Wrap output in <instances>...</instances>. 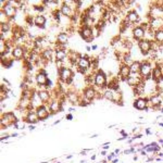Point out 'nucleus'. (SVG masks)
I'll use <instances>...</instances> for the list:
<instances>
[{"label":"nucleus","instance_id":"nucleus-42","mask_svg":"<svg viewBox=\"0 0 163 163\" xmlns=\"http://www.w3.org/2000/svg\"><path fill=\"white\" fill-rule=\"evenodd\" d=\"M69 111H70V112H73V111H75V109H74V108H70V109H69Z\"/></svg>","mask_w":163,"mask_h":163},{"label":"nucleus","instance_id":"nucleus-23","mask_svg":"<svg viewBox=\"0 0 163 163\" xmlns=\"http://www.w3.org/2000/svg\"><path fill=\"white\" fill-rule=\"evenodd\" d=\"M162 76H163L162 69H161V67L158 65V67H154L153 71H152V79H154V81H160V79H162Z\"/></svg>","mask_w":163,"mask_h":163},{"label":"nucleus","instance_id":"nucleus-37","mask_svg":"<svg viewBox=\"0 0 163 163\" xmlns=\"http://www.w3.org/2000/svg\"><path fill=\"white\" fill-rule=\"evenodd\" d=\"M60 121H61V120H57L55 122H53V123H52V125H57V124H59V123H60Z\"/></svg>","mask_w":163,"mask_h":163},{"label":"nucleus","instance_id":"nucleus-36","mask_svg":"<svg viewBox=\"0 0 163 163\" xmlns=\"http://www.w3.org/2000/svg\"><path fill=\"white\" fill-rule=\"evenodd\" d=\"M28 129H30V131H33V129H35V126H34V125H28Z\"/></svg>","mask_w":163,"mask_h":163},{"label":"nucleus","instance_id":"nucleus-8","mask_svg":"<svg viewBox=\"0 0 163 163\" xmlns=\"http://www.w3.org/2000/svg\"><path fill=\"white\" fill-rule=\"evenodd\" d=\"M35 112H36V114L38 115V119L42 121V120H46L47 117H49L50 115H49V112L47 108H46V106H40V107H38L37 109H35Z\"/></svg>","mask_w":163,"mask_h":163},{"label":"nucleus","instance_id":"nucleus-39","mask_svg":"<svg viewBox=\"0 0 163 163\" xmlns=\"http://www.w3.org/2000/svg\"><path fill=\"white\" fill-rule=\"evenodd\" d=\"M16 136H18V133L11 134V137H16Z\"/></svg>","mask_w":163,"mask_h":163},{"label":"nucleus","instance_id":"nucleus-2","mask_svg":"<svg viewBox=\"0 0 163 163\" xmlns=\"http://www.w3.org/2000/svg\"><path fill=\"white\" fill-rule=\"evenodd\" d=\"M79 35L85 42H89L94 40V30L89 26H83L79 30Z\"/></svg>","mask_w":163,"mask_h":163},{"label":"nucleus","instance_id":"nucleus-9","mask_svg":"<svg viewBox=\"0 0 163 163\" xmlns=\"http://www.w3.org/2000/svg\"><path fill=\"white\" fill-rule=\"evenodd\" d=\"M146 35V30L140 26H135L133 28V37L136 39V40H141V39H144V37Z\"/></svg>","mask_w":163,"mask_h":163},{"label":"nucleus","instance_id":"nucleus-24","mask_svg":"<svg viewBox=\"0 0 163 163\" xmlns=\"http://www.w3.org/2000/svg\"><path fill=\"white\" fill-rule=\"evenodd\" d=\"M37 95L42 99V102H47L50 99V92L48 90H38L37 91Z\"/></svg>","mask_w":163,"mask_h":163},{"label":"nucleus","instance_id":"nucleus-40","mask_svg":"<svg viewBox=\"0 0 163 163\" xmlns=\"http://www.w3.org/2000/svg\"><path fill=\"white\" fill-rule=\"evenodd\" d=\"M86 50H87V51H90V50H91V47L87 46V47H86Z\"/></svg>","mask_w":163,"mask_h":163},{"label":"nucleus","instance_id":"nucleus-21","mask_svg":"<svg viewBox=\"0 0 163 163\" xmlns=\"http://www.w3.org/2000/svg\"><path fill=\"white\" fill-rule=\"evenodd\" d=\"M126 21H128L129 23H137V22H139L138 13L136 12L135 10L129 11V12L127 13V15H126Z\"/></svg>","mask_w":163,"mask_h":163},{"label":"nucleus","instance_id":"nucleus-13","mask_svg":"<svg viewBox=\"0 0 163 163\" xmlns=\"http://www.w3.org/2000/svg\"><path fill=\"white\" fill-rule=\"evenodd\" d=\"M25 121L30 123V125H34V124H37L39 119H38V115L36 114L35 111H28L26 116H25Z\"/></svg>","mask_w":163,"mask_h":163},{"label":"nucleus","instance_id":"nucleus-3","mask_svg":"<svg viewBox=\"0 0 163 163\" xmlns=\"http://www.w3.org/2000/svg\"><path fill=\"white\" fill-rule=\"evenodd\" d=\"M5 12H6L7 16L10 18V20H14L15 18V13H16V8L13 6V2L11 1H7L5 3V6L1 8Z\"/></svg>","mask_w":163,"mask_h":163},{"label":"nucleus","instance_id":"nucleus-25","mask_svg":"<svg viewBox=\"0 0 163 163\" xmlns=\"http://www.w3.org/2000/svg\"><path fill=\"white\" fill-rule=\"evenodd\" d=\"M67 40H69V36H67V33H60V34L57 36V42H58V44L62 45V46H63V45L65 46Z\"/></svg>","mask_w":163,"mask_h":163},{"label":"nucleus","instance_id":"nucleus-7","mask_svg":"<svg viewBox=\"0 0 163 163\" xmlns=\"http://www.w3.org/2000/svg\"><path fill=\"white\" fill-rule=\"evenodd\" d=\"M59 79L62 82H65L67 83L69 79H73L72 77V70L69 69V67H63L61 70H59Z\"/></svg>","mask_w":163,"mask_h":163},{"label":"nucleus","instance_id":"nucleus-10","mask_svg":"<svg viewBox=\"0 0 163 163\" xmlns=\"http://www.w3.org/2000/svg\"><path fill=\"white\" fill-rule=\"evenodd\" d=\"M134 108L137 110H148V100L146 98H138L134 101Z\"/></svg>","mask_w":163,"mask_h":163},{"label":"nucleus","instance_id":"nucleus-45","mask_svg":"<svg viewBox=\"0 0 163 163\" xmlns=\"http://www.w3.org/2000/svg\"><path fill=\"white\" fill-rule=\"evenodd\" d=\"M106 153H107L106 151H101V156H106Z\"/></svg>","mask_w":163,"mask_h":163},{"label":"nucleus","instance_id":"nucleus-50","mask_svg":"<svg viewBox=\"0 0 163 163\" xmlns=\"http://www.w3.org/2000/svg\"><path fill=\"white\" fill-rule=\"evenodd\" d=\"M161 108H163V99H162V102H161Z\"/></svg>","mask_w":163,"mask_h":163},{"label":"nucleus","instance_id":"nucleus-26","mask_svg":"<svg viewBox=\"0 0 163 163\" xmlns=\"http://www.w3.org/2000/svg\"><path fill=\"white\" fill-rule=\"evenodd\" d=\"M52 54H53V51H52V50H51V49H50V48L45 49V50L42 51V59H44V60L49 61V60H50V59H51Z\"/></svg>","mask_w":163,"mask_h":163},{"label":"nucleus","instance_id":"nucleus-17","mask_svg":"<svg viewBox=\"0 0 163 163\" xmlns=\"http://www.w3.org/2000/svg\"><path fill=\"white\" fill-rule=\"evenodd\" d=\"M131 67H129V65H126V64H123L121 67V69H120V73H119V75L121 76L122 79H123V81H126L129 76H131Z\"/></svg>","mask_w":163,"mask_h":163},{"label":"nucleus","instance_id":"nucleus-19","mask_svg":"<svg viewBox=\"0 0 163 163\" xmlns=\"http://www.w3.org/2000/svg\"><path fill=\"white\" fill-rule=\"evenodd\" d=\"M162 99H163V97L161 96V95H153V96H151L150 98H149L148 101H150L151 104L156 109V108H159V106H161Z\"/></svg>","mask_w":163,"mask_h":163},{"label":"nucleus","instance_id":"nucleus-47","mask_svg":"<svg viewBox=\"0 0 163 163\" xmlns=\"http://www.w3.org/2000/svg\"><path fill=\"white\" fill-rule=\"evenodd\" d=\"M119 152H120V149H116V150H115V152H114V153H119Z\"/></svg>","mask_w":163,"mask_h":163},{"label":"nucleus","instance_id":"nucleus-18","mask_svg":"<svg viewBox=\"0 0 163 163\" xmlns=\"http://www.w3.org/2000/svg\"><path fill=\"white\" fill-rule=\"evenodd\" d=\"M84 98H86V99H88V100H92V99H95L97 96V91L96 89L92 87V86H88L86 89H85L84 91Z\"/></svg>","mask_w":163,"mask_h":163},{"label":"nucleus","instance_id":"nucleus-38","mask_svg":"<svg viewBox=\"0 0 163 163\" xmlns=\"http://www.w3.org/2000/svg\"><path fill=\"white\" fill-rule=\"evenodd\" d=\"M146 133H147V135H150L151 134L150 129H149V128H147V129H146Z\"/></svg>","mask_w":163,"mask_h":163},{"label":"nucleus","instance_id":"nucleus-46","mask_svg":"<svg viewBox=\"0 0 163 163\" xmlns=\"http://www.w3.org/2000/svg\"><path fill=\"white\" fill-rule=\"evenodd\" d=\"M159 143H160V144H163V139H159Z\"/></svg>","mask_w":163,"mask_h":163},{"label":"nucleus","instance_id":"nucleus-1","mask_svg":"<svg viewBox=\"0 0 163 163\" xmlns=\"http://www.w3.org/2000/svg\"><path fill=\"white\" fill-rule=\"evenodd\" d=\"M15 122H18L16 116L13 114V113H5V114L1 116V126L5 128L8 126H12L15 124Z\"/></svg>","mask_w":163,"mask_h":163},{"label":"nucleus","instance_id":"nucleus-29","mask_svg":"<svg viewBox=\"0 0 163 163\" xmlns=\"http://www.w3.org/2000/svg\"><path fill=\"white\" fill-rule=\"evenodd\" d=\"M8 18H9L7 16L6 12L1 9V10H0V23H1V24H6V23H8V22H9Z\"/></svg>","mask_w":163,"mask_h":163},{"label":"nucleus","instance_id":"nucleus-4","mask_svg":"<svg viewBox=\"0 0 163 163\" xmlns=\"http://www.w3.org/2000/svg\"><path fill=\"white\" fill-rule=\"evenodd\" d=\"M95 85L98 87H101L102 89H106L107 87V79H106V74L103 71H98L95 74Z\"/></svg>","mask_w":163,"mask_h":163},{"label":"nucleus","instance_id":"nucleus-11","mask_svg":"<svg viewBox=\"0 0 163 163\" xmlns=\"http://www.w3.org/2000/svg\"><path fill=\"white\" fill-rule=\"evenodd\" d=\"M36 83L40 86H46L47 84V81H48V77H47V73L45 72L44 70H42L40 72H38L36 74Z\"/></svg>","mask_w":163,"mask_h":163},{"label":"nucleus","instance_id":"nucleus-32","mask_svg":"<svg viewBox=\"0 0 163 163\" xmlns=\"http://www.w3.org/2000/svg\"><path fill=\"white\" fill-rule=\"evenodd\" d=\"M13 127H14V128H16V129H22V128H24L25 127V124L23 123V122L18 121V122H15V124L13 125Z\"/></svg>","mask_w":163,"mask_h":163},{"label":"nucleus","instance_id":"nucleus-30","mask_svg":"<svg viewBox=\"0 0 163 163\" xmlns=\"http://www.w3.org/2000/svg\"><path fill=\"white\" fill-rule=\"evenodd\" d=\"M67 99L71 101L72 103H76L77 101H79V97H77V95L76 94H74V92H71V94H69V96H67Z\"/></svg>","mask_w":163,"mask_h":163},{"label":"nucleus","instance_id":"nucleus-33","mask_svg":"<svg viewBox=\"0 0 163 163\" xmlns=\"http://www.w3.org/2000/svg\"><path fill=\"white\" fill-rule=\"evenodd\" d=\"M134 152H136V150H135V148H132V149H128V150H124V153L125 154H129V153H134Z\"/></svg>","mask_w":163,"mask_h":163},{"label":"nucleus","instance_id":"nucleus-43","mask_svg":"<svg viewBox=\"0 0 163 163\" xmlns=\"http://www.w3.org/2000/svg\"><path fill=\"white\" fill-rule=\"evenodd\" d=\"M116 162H119V159H114V160L112 161V163H116Z\"/></svg>","mask_w":163,"mask_h":163},{"label":"nucleus","instance_id":"nucleus-27","mask_svg":"<svg viewBox=\"0 0 163 163\" xmlns=\"http://www.w3.org/2000/svg\"><path fill=\"white\" fill-rule=\"evenodd\" d=\"M140 62L139 61H134L132 63V65H129L131 67V72L132 73H139L140 72Z\"/></svg>","mask_w":163,"mask_h":163},{"label":"nucleus","instance_id":"nucleus-34","mask_svg":"<svg viewBox=\"0 0 163 163\" xmlns=\"http://www.w3.org/2000/svg\"><path fill=\"white\" fill-rule=\"evenodd\" d=\"M120 134H121V135H122V136H123V137H125V138H127V137H128V134H127L126 132L124 131V129H122V131H120Z\"/></svg>","mask_w":163,"mask_h":163},{"label":"nucleus","instance_id":"nucleus-31","mask_svg":"<svg viewBox=\"0 0 163 163\" xmlns=\"http://www.w3.org/2000/svg\"><path fill=\"white\" fill-rule=\"evenodd\" d=\"M10 30H11V25H10L9 22L6 23V24H1V34H3V33H8Z\"/></svg>","mask_w":163,"mask_h":163},{"label":"nucleus","instance_id":"nucleus-28","mask_svg":"<svg viewBox=\"0 0 163 163\" xmlns=\"http://www.w3.org/2000/svg\"><path fill=\"white\" fill-rule=\"evenodd\" d=\"M154 39H156L158 42L162 44L163 42V28H160L159 30H156V33H154Z\"/></svg>","mask_w":163,"mask_h":163},{"label":"nucleus","instance_id":"nucleus-22","mask_svg":"<svg viewBox=\"0 0 163 163\" xmlns=\"http://www.w3.org/2000/svg\"><path fill=\"white\" fill-rule=\"evenodd\" d=\"M34 24L35 26L39 27V28H45V24H46V18L44 15H36L34 18Z\"/></svg>","mask_w":163,"mask_h":163},{"label":"nucleus","instance_id":"nucleus-44","mask_svg":"<svg viewBox=\"0 0 163 163\" xmlns=\"http://www.w3.org/2000/svg\"><path fill=\"white\" fill-rule=\"evenodd\" d=\"M72 158H73V156H72V154H71V156H67V160H70V159H72Z\"/></svg>","mask_w":163,"mask_h":163},{"label":"nucleus","instance_id":"nucleus-49","mask_svg":"<svg viewBox=\"0 0 163 163\" xmlns=\"http://www.w3.org/2000/svg\"><path fill=\"white\" fill-rule=\"evenodd\" d=\"M137 159H138V158H137V157H134V158H133L134 161H137Z\"/></svg>","mask_w":163,"mask_h":163},{"label":"nucleus","instance_id":"nucleus-35","mask_svg":"<svg viewBox=\"0 0 163 163\" xmlns=\"http://www.w3.org/2000/svg\"><path fill=\"white\" fill-rule=\"evenodd\" d=\"M65 119H67V120H73V114H71V113L67 114V116H65Z\"/></svg>","mask_w":163,"mask_h":163},{"label":"nucleus","instance_id":"nucleus-16","mask_svg":"<svg viewBox=\"0 0 163 163\" xmlns=\"http://www.w3.org/2000/svg\"><path fill=\"white\" fill-rule=\"evenodd\" d=\"M67 55V51H65V46H63V47H59V48L55 50V52H54L55 60L58 61V62H61V61L63 60Z\"/></svg>","mask_w":163,"mask_h":163},{"label":"nucleus","instance_id":"nucleus-5","mask_svg":"<svg viewBox=\"0 0 163 163\" xmlns=\"http://www.w3.org/2000/svg\"><path fill=\"white\" fill-rule=\"evenodd\" d=\"M138 48L140 50V52L143 54H148L149 51L151 50L152 48V45H151V42L148 40V39H141L138 42Z\"/></svg>","mask_w":163,"mask_h":163},{"label":"nucleus","instance_id":"nucleus-6","mask_svg":"<svg viewBox=\"0 0 163 163\" xmlns=\"http://www.w3.org/2000/svg\"><path fill=\"white\" fill-rule=\"evenodd\" d=\"M140 75L145 79H148L151 74V63L149 61H143L140 64Z\"/></svg>","mask_w":163,"mask_h":163},{"label":"nucleus","instance_id":"nucleus-41","mask_svg":"<svg viewBox=\"0 0 163 163\" xmlns=\"http://www.w3.org/2000/svg\"><path fill=\"white\" fill-rule=\"evenodd\" d=\"M91 49H92V50H96V49H97V46H96V45H94V46L91 47Z\"/></svg>","mask_w":163,"mask_h":163},{"label":"nucleus","instance_id":"nucleus-20","mask_svg":"<svg viewBox=\"0 0 163 163\" xmlns=\"http://www.w3.org/2000/svg\"><path fill=\"white\" fill-rule=\"evenodd\" d=\"M48 110L52 113H57V112H59L60 110H62V107H61V103L59 101H57V100H53L52 102L49 103V107H48Z\"/></svg>","mask_w":163,"mask_h":163},{"label":"nucleus","instance_id":"nucleus-15","mask_svg":"<svg viewBox=\"0 0 163 163\" xmlns=\"http://www.w3.org/2000/svg\"><path fill=\"white\" fill-rule=\"evenodd\" d=\"M60 11H61V13H62L63 15H65L67 18H72L73 11H74V10H73L72 7H70L67 5V2H63L60 8Z\"/></svg>","mask_w":163,"mask_h":163},{"label":"nucleus","instance_id":"nucleus-48","mask_svg":"<svg viewBox=\"0 0 163 163\" xmlns=\"http://www.w3.org/2000/svg\"><path fill=\"white\" fill-rule=\"evenodd\" d=\"M90 159H91V160H95V159H96V156H92Z\"/></svg>","mask_w":163,"mask_h":163},{"label":"nucleus","instance_id":"nucleus-14","mask_svg":"<svg viewBox=\"0 0 163 163\" xmlns=\"http://www.w3.org/2000/svg\"><path fill=\"white\" fill-rule=\"evenodd\" d=\"M12 57L15 60H20L21 58H23V55L25 54V49L22 46H16L14 49H12Z\"/></svg>","mask_w":163,"mask_h":163},{"label":"nucleus","instance_id":"nucleus-12","mask_svg":"<svg viewBox=\"0 0 163 163\" xmlns=\"http://www.w3.org/2000/svg\"><path fill=\"white\" fill-rule=\"evenodd\" d=\"M76 64L79 67V71H86L89 67V65H90V62H89V60L86 57H79L77 62H76Z\"/></svg>","mask_w":163,"mask_h":163}]
</instances>
